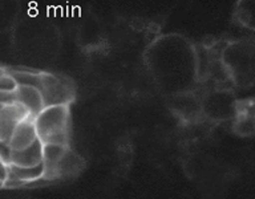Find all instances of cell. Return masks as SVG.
<instances>
[{
  "instance_id": "1",
  "label": "cell",
  "mask_w": 255,
  "mask_h": 199,
  "mask_svg": "<svg viewBox=\"0 0 255 199\" xmlns=\"http://www.w3.org/2000/svg\"><path fill=\"white\" fill-rule=\"evenodd\" d=\"M222 59L233 85L247 88L255 84V41H237L223 48Z\"/></svg>"
},
{
  "instance_id": "2",
  "label": "cell",
  "mask_w": 255,
  "mask_h": 199,
  "mask_svg": "<svg viewBox=\"0 0 255 199\" xmlns=\"http://www.w3.org/2000/svg\"><path fill=\"white\" fill-rule=\"evenodd\" d=\"M68 113L67 105H53L44 107L35 118L36 130L43 143L67 145L68 141Z\"/></svg>"
},
{
  "instance_id": "3",
  "label": "cell",
  "mask_w": 255,
  "mask_h": 199,
  "mask_svg": "<svg viewBox=\"0 0 255 199\" xmlns=\"http://www.w3.org/2000/svg\"><path fill=\"white\" fill-rule=\"evenodd\" d=\"M37 89L43 96L45 107L53 105H68L75 97V87L71 80L51 73L40 75Z\"/></svg>"
},
{
  "instance_id": "4",
  "label": "cell",
  "mask_w": 255,
  "mask_h": 199,
  "mask_svg": "<svg viewBox=\"0 0 255 199\" xmlns=\"http://www.w3.org/2000/svg\"><path fill=\"white\" fill-rule=\"evenodd\" d=\"M28 117H31L29 111L21 103L1 105L0 107V141L9 143L17 125L24 119H27Z\"/></svg>"
},
{
  "instance_id": "5",
  "label": "cell",
  "mask_w": 255,
  "mask_h": 199,
  "mask_svg": "<svg viewBox=\"0 0 255 199\" xmlns=\"http://www.w3.org/2000/svg\"><path fill=\"white\" fill-rule=\"evenodd\" d=\"M233 129L243 137L255 135V99L237 101Z\"/></svg>"
},
{
  "instance_id": "6",
  "label": "cell",
  "mask_w": 255,
  "mask_h": 199,
  "mask_svg": "<svg viewBox=\"0 0 255 199\" xmlns=\"http://www.w3.org/2000/svg\"><path fill=\"white\" fill-rule=\"evenodd\" d=\"M65 145L60 143H44L43 149V163L45 166L44 177L47 179H53L59 175V166L61 159L67 153Z\"/></svg>"
},
{
  "instance_id": "7",
  "label": "cell",
  "mask_w": 255,
  "mask_h": 199,
  "mask_svg": "<svg viewBox=\"0 0 255 199\" xmlns=\"http://www.w3.org/2000/svg\"><path fill=\"white\" fill-rule=\"evenodd\" d=\"M16 95H17V102L21 103L29 111L32 118H36L44 110L45 105H44L43 96L37 88L19 85Z\"/></svg>"
},
{
  "instance_id": "8",
  "label": "cell",
  "mask_w": 255,
  "mask_h": 199,
  "mask_svg": "<svg viewBox=\"0 0 255 199\" xmlns=\"http://www.w3.org/2000/svg\"><path fill=\"white\" fill-rule=\"evenodd\" d=\"M37 138H39V135H37V130H36L35 118L28 117L27 119H24L17 125L13 134H12L9 145L13 150H20V149H24V147L32 145Z\"/></svg>"
},
{
  "instance_id": "9",
  "label": "cell",
  "mask_w": 255,
  "mask_h": 199,
  "mask_svg": "<svg viewBox=\"0 0 255 199\" xmlns=\"http://www.w3.org/2000/svg\"><path fill=\"white\" fill-rule=\"evenodd\" d=\"M43 141L37 138L29 146L12 151V163L25 167L36 166V165L43 162Z\"/></svg>"
},
{
  "instance_id": "10",
  "label": "cell",
  "mask_w": 255,
  "mask_h": 199,
  "mask_svg": "<svg viewBox=\"0 0 255 199\" xmlns=\"http://www.w3.org/2000/svg\"><path fill=\"white\" fill-rule=\"evenodd\" d=\"M9 171L11 174L15 177V178L23 181V182H31V181H36V179L44 177V173H45V166L44 163H39L36 166L25 167V166H19V165H15V163H11L9 165Z\"/></svg>"
},
{
  "instance_id": "11",
  "label": "cell",
  "mask_w": 255,
  "mask_h": 199,
  "mask_svg": "<svg viewBox=\"0 0 255 199\" xmlns=\"http://www.w3.org/2000/svg\"><path fill=\"white\" fill-rule=\"evenodd\" d=\"M238 17L246 27L255 28V1H245L239 5Z\"/></svg>"
},
{
  "instance_id": "12",
  "label": "cell",
  "mask_w": 255,
  "mask_h": 199,
  "mask_svg": "<svg viewBox=\"0 0 255 199\" xmlns=\"http://www.w3.org/2000/svg\"><path fill=\"white\" fill-rule=\"evenodd\" d=\"M17 88H19V84L16 83V80L9 73H5L3 71L0 77V92H15L17 91Z\"/></svg>"
},
{
  "instance_id": "13",
  "label": "cell",
  "mask_w": 255,
  "mask_h": 199,
  "mask_svg": "<svg viewBox=\"0 0 255 199\" xmlns=\"http://www.w3.org/2000/svg\"><path fill=\"white\" fill-rule=\"evenodd\" d=\"M12 151L13 149L11 147V145L8 142H4V141H0V158L1 161L8 165L12 163Z\"/></svg>"
},
{
  "instance_id": "14",
  "label": "cell",
  "mask_w": 255,
  "mask_h": 199,
  "mask_svg": "<svg viewBox=\"0 0 255 199\" xmlns=\"http://www.w3.org/2000/svg\"><path fill=\"white\" fill-rule=\"evenodd\" d=\"M0 102L1 105H13L17 103V95L15 92H0Z\"/></svg>"
}]
</instances>
